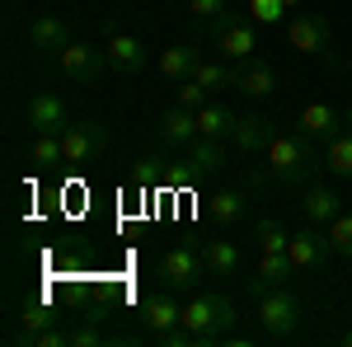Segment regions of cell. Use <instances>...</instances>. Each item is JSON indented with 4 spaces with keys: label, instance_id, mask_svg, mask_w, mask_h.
I'll return each mask as SVG.
<instances>
[{
    "label": "cell",
    "instance_id": "cell-1",
    "mask_svg": "<svg viewBox=\"0 0 352 347\" xmlns=\"http://www.w3.org/2000/svg\"><path fill=\"white\" fill-rule=\"evenodd\" d=\"M268 155V174L277 179V183H310L320 169H324V160L315 155V141L300 132H277L272 136V146L263 150Z\"/></svg>",
    "mask_w": 352,
    "mask_h": 347
},
{
    "label": "cell",
    "instance_id": "cell-2",
    "mask_svg": "<svg viewBox=\"0 0 352 347\" xmlns=\"http://www.w3.org/2000/svg\"><path fill=\"white\" fill-rule=\"evenodd\" d=\"M179 324L192 333L197 347L221 343V338H230V328H235V305H230V295H192L188 305H184V320Z\"/></svg>",
    "mask_w": 352,
    "mask_h": 347
},
{
    "label": "cell",
    "instance_id": "cell-3",
    "mask_svg": "<svg viewBox=\"0 0 352 347\" xmlns=\"http://www.w3.org/2000/svg\"><path fill=\"white\" fill-rule=\"evenodd\" d=\"M258 324H263V333H272V338L296 333V324H300V300H296L292 291H282V287H268V291L258 295Z\"/></svg>",
    "mask_w": 352,
    "mask_h": 347
},
{
    "label": "cell",
    "instance_id": "cell-4",
    "mask_svg": "<svg viewBox=\"0 0 352 347\" xmlns=\"http://www.w3.org/2000/svg\"><path fill=\"white\" fill-rule=\"evenodd\" d=\"M207 272V263H202V249H169L160 258V267H155V277H160V287H169V291H192L197 287V277Z\"/></svg>",
    "mask_w": 352,
    "mask_h": 347
},
{
    "label": "cell",
    "instance_id": "cell-5",
    "mask_svg": "<svg viewBox=\"0 0 352 347\" xmlns=\"http://www.w3.org/2000/svg\"><path fill=\"white\" fill-rule=\"evenodd\" d=\"M287 43H292L296 52L320 56V61L333 66V33H329V24L320 14H296V19L287 24Z\"/></svg>",
    "mask_w": 352,
    "mask_h": 347
},
{
    "label": "cell",
    "instance_id": "cell-6",
    "mask_svg": "<svg viewBox=\"0 0 352 347\" xmlns=\"http://www.w3.org/2000/svg\"><path fill=\"white\" fill-rule=\"evenodd\" d=\"M56 66H61L71 80L94 85V80H99V71L109 66V52H104V47H94V43H76V38H71V43L56 52Z\"/></svg>",
    "mask_w": 352,
    "mask_h": 347
},
{
    "label": "cell",
    "instance_id": "cell-7",
    "mask_svg": "<svg viewBox=\"0 0 352 347\" xmlns=\"http://www.w3.org/2000/svg\"><path fill=\"white\" fill-rule=\"evenodd\" d=\"M287 254H292L296 272H320V267H324V254H333V244H329V225H315V221H310L305 230L292 235Z\"/></svg>",
    "mask_w": 352,
    "mask_h": 347
},
{
    "label": "cell",
    "instance_id": "cell-8",
    "mask_svg": "<svg viewBox=\"0 0 352 347\" xmlns=\"http://www.w3.org/2000/svg\"><path fill=\"white\" fill-rule=\"evenodd\" d=\"M104 146H109V127H99V122H76V127H66V132H61L66 164L94 160V155H104Z\"/></svg>",
    "mask_w": 352,
    "mask_h": 347
},
{
    "label": "cell",
    "instance_id": "cell-9",
    "mask_svg": "<svg viewBox=\"0 0 352 347\" xmlns=\"http://www.w3.org/2000/svg\"><path fill=\"white\" fill-rule=\"evenodd\" d=\"M217 52L226 61H249V56H258L254 47V24H244L235 14H221L217 19Z\"/></svg>",
    "mask_w": 352,
    "mask_h": 347
},
{
    "label": "cell",
    "instance_id": "cell-10",
    "mask_svg": "<svg viewBox=\"0 0 352 347\" xmlns=\"http://www.w3.org/2000/svg\"><path fill=\"white\" fill-rule=\"evenodd\" d=\"M179 320H184V310H179V300L169 295V287L141 300V328H146V333H155V338H164L169 328H179Z\"/></svg>",
    "mask_w": 352,
    "mask_h": 347
},
{
    "label": "cell",
    "instance_id": "cell-11",
    "mask_svg": "<svg viewBox=\"0 0 352 347\" xmlns=\"http://www.w3.org/2000/svg\"><path fill=\"white\" fill-rule=\"evenodd\" d=\"M277 127H272V117L263 113H249V117H235V127H230V146L244 150V155H258V150H268Z\"/></svg>",
    "mask_w": 352,
    "mask_h": 347
},
{
    "label": "cell",
    "instance_id": "cell-12",
    "mask_svg": "<svg viewBox=\"0 0 352 347\" xmlns=\"http://www.w3.org/2000/svg\"><path fill=\"white\" fill-rule=\"evenodd\" d=\"M338 127H343V113L333 104H305L300 117H296V132L310 136V141H324V146L338 136Z\"/></svg>",
    "mask_w": 352,
    "mask_h": 347
},
{
    "label": "cell",
    "instance_id": "cell-13",
    "mask_svg": "<svg viewBox=\"0 0 352 347\" xmlns=\"http://www.w3.org/2000/svg\"><path fill=\"white\" fill-rule=\"evenodd\" d=\"M235 89L249 94V99H268L277 89V71H272L263 56H249V61H235Z\"/></svg>",
    "mask_w": 352,
    "mask_h": 347
},
{
    "label": "cell",
    "instance_id": "cell-14",
    "mask_svg": "<svg viewBox=\"0 0 352 347\" xmlns=\"http://www.w3.org/2000/svg\"><path fill=\"white\" fill-rule=\"evenodd\" d=\"M28 127L33 132H47V136H61L66 132V104L56 99V94H33L28 99Z\"/></svg>",
    "mask_w": 352,
    "mask_h": 347
},
{
    "label": "cell",
    "instance_id": "cell-15",
    "mask_svg": "<svg viewBox=\"0 0 352 347\" xmlns=\"http://www.w3.org/2000/svg\"><path fill=\"white\" fill-rule=\"evenodd\" d=\"M155 132H160V146H184V150H188L192 141H197V113L184 108V104H174L160 117V127H155Z\"/></svg>",
    "mask_w": 352,
    "mask_h": 347
},
{
    "label": "cell",
    "instance_id": "cell-16",
    "mask_svg": "<svg viewBox=\"0 0 352 347\" xmlns=\"http://www.w3.org/2000/svg\"><path fill=\"white\" fill-rule=\"evenodd\" d=\"M292 272H296L292 254H258V267H254V277H249V295H263L268 287H282Z\"/></svg>",
    "mask_w": 352,
    "mask_h": 347
},
{
    "label": "cell",
    "instance_id": "cell-17",
    "mask_svg": "<svg viewBox=\"0 0 352 347\" xmlns=\"http://www.w3.org/2000/svg\"><path fill=\"white\" fill-rule=\"evenodd\" d=\"M104 52H109V66L122 71V76H136L146 66V47H141V38H132V33H113L109 43H104Z\"/></svg>",
    "mask_w": 352,
    "mask_h": 347
},
{
    "label": "cell",
    "instance_id": "cell-18",
    "mask_svg": "<svg viewBox=\"0 0 352 347\" xmlns=\"http://www.w3.org/2000/svg\"><path fill=\"white\" fill-rule=\"evenodd\" d=\"M324 169L329 179H352V113H343L338 136L324 146Z\"/></svg>",
    "mask_w": 352,
    "mask_h": 347
},
{
    "label": "cell",
    "instance_id": "cell-19",
    "mask_svg": "<svg viewBox=\"0 0 352 347\" xmlns=\"http://www.w3.org/2000/svg\"><path fill=\"white\" fill-rule=\"evenodd\" d=\"M192 169V179H217L221 169H226V150H221V141H212V136H197L188 146V160H184Z\"/></svg>",
    "mask_w": 352,
    "mask_h": 347
},
{
    "label": "cell",
    "instance_id": "cell-20",
    "mask_svg": "<svg viewBox=\"0 0 352 347\" xmlns=\"http://www.w3.org/2000/svg\"><path fill=\"white\" fill-rule=\"evenodd\" d=\"M28 43H33L38 52H61V47L71 43V28L61 24L56 14H33V19H28Z\"/></svg>",
    "mask_w": 352,
    "mask_h": 347
},
{
    "label": "cell",
    "instance_id": "cell-21",
    "mask_svg": "<svg viewBox=\"0 0 352 347\" xmlns=\"http://www.w3.org/2000/svg\"><path fill=\"white\" fill-rule=\"evenodd\" d=\"M197 249H202V263H207L212 277H235L240 272V249L230 240H202Z\"/></svg>",
    "mask_w": 352,
    "mask_h": 347
},
{
    "label": "cell",
    "instance_id": "cell-22",
    "mask_svg": "<svg viewBox=\"0 0 352 347\" xmlns=\"http://www.w3.org/2000/svg\"><path fill=\"white\" fill-rule=\"evenodd\" d=\"M230 127H235V113L217 99L197 108V136H212V141H230Z\"/></svg>",
    "mask_w": 352,
    "mask_h": 347
},
{
    "label": "cell",
    "instance_id": "cell-23",
    "mask_svg": "<svg viewBox=\"0 0 352 347\" xmlns=\"http://www.w3.org/2000/svg\"><path fill=\"white\" fill-rule=\"evenodd\" d=\"M300 212H305V221H315V225H329L333 216L343 212V197L333 188H310L305 202H300Z\"/></svg>",
    "mask_w": 352,
    "mask_h": 347
},
{
    "label": "cell",
    "instance_id": "cell-24",
    "mask_svg": "<svg viewBox=\"0 0 352 347\" xmlns=\"http://www.w3.org/2000/svg\"><path fill=\"white\" fill-rule=\"evenodd\" d=\"M197 61H202V56L192 52L188 43H184V47H169V52H160V76L179 85V80H188L192 71H197Z\"/></svg>",
    "mask_w": 352,
    "mask_h": 347
},
{
    "label": "cell",
    "instance_id": "cell-25",
    "mask_svg": "<svg viewBox=\"0 0 352 347\" xmlns=\"http://www.w3.org/2000/svg\"><path fill=\"white\" fill-rule=\"evenodd\" d=\"M244 207H249V202H244L240 188H226V192H217V197L207 202V216H212V225H235L244 216Z\"/></svg>",
    "mask_w": 352,
    "mask_h": 347
},
{
    "label": "cell",
    "instance_id": "cell-26",
    "mask_svg": "<svg viewBox=\"0 0 352 347\" xmlns=\"http://www.w3.org/2000/svg\"><path fill=\"white\" fill-rule=\"evenodd\" d=\"M254 244H258V254H287L292 235H287L277 221H258V225H254Z\"/></svg>",
    "mask_w": 352,
    "mask_h": 347
},
{
    "label": "cell",
    "instance_id": "cell-27",
    "mask_svg": "<svg viewBox=\"0 0 352 347\" xmlns=\"http://www.w3.org/2000/svg\"><path fill=\"white\" fill-rule=\"evenodd\" d=\"M192 80L202 85V89H226V85H235V71L230 66H221V61H197V71H192Z\"/></svg>",
    "mask_w": 352,
    "mask_h": 347
},
{
    "label": "cell",
    "instance_id": "cell-28",
    "mask_svg": "<svg viewBox=\"0 0 352 347\" xmlns=\"http://www.w3.org/2000/svg\"><path fill=\"white\" fill-rule=\"evenodd\" d=\"M28 160L38 164V169H52V164H61V160H66V150H61V136L38 132V141H33V150H28Z\"/></svg>",
    "mask_w": 352,
    "mask_h": 347
},
{
    "label": "cell",
    "instance_id": "cell-29",
    "mask_svg": "<svg viewBox=\"0 0 352 347\" xmlns=\"http://www.w3.org/2000/svg\"><path fill=\"white\" fill-rule=\"evenodd\" d=\"M329 244L338 258H352V212H338L329 221Z\"/></svg>",
    "mask_w": 352,
    "mask_h": 347
},
{
    "label": "cell",
    "instance_id": "cell-30",
    "mask_svg": "<svg viewBox=\"0 0 352 347\" xmlns=\"http://www.w3.org/2000/svg\"><path fill=\"white\" fill-rule=\"evenodd\" d=\"M207 99H212V89H202V85L192 80H179V89H174V104H184V108H192V113H197V108L207 104Z\"/></svg>",
    "mask_w": 352,
    "mask_h": 347
},
{
    "label": "cell",
    "instance_id": "cell-31",
    "mask_svg": "<svg viewBox=\"0 0 352 347\" xmlns=\"http://www.w3.org/2000/svg\"><path fill=\"white\" fill-rule=\"evenodd\" d=\"M249 14H254V24H282L287 0H249Z\"/></svg>",
    "mask_w": 352,
    "mask_h": 347
},
{
    "label": "cell",
    "instance_id": "cell-32",
    "mask_svg": "<svg viewBox=\"0 0 352 347\" xmlns=\"http://www.w3.org/2000/svg\"><path fill=\"white\" fill-rule=\"evenodd\" d=\"M226 5H230V0H188V14L197 24H212V19L226 14Z\"/></svg>",
    "mask_w": 352,
    "mask_h": 347
},
{
    "label": "cell",
    "instance_id": "cell-33",
    "mask_svg": "<svg viewBox=\"0 0 352 347\" xmlns=\"http://www.w3.org/2000/svg\"><path fill=\"white\" fill-rule=\"evenodd\" d=\"M52 310H47V305H28L24 310V328H19V333H43V328H52Z\"/></svg>",
    "mask_w": 352,
    "mask_h": 347
},
{
    "label": "cell",
    "instance_id": "cell-34",
    "mask_svg": "<svg viewBox=\"0 0 352 347\" xmlns=\"http://www.w3.org/2000/svg\"><path fill=\"white\" fill-rule=\"evenodd\" d=\"M99 343H104V333H99V328H89V324L71 328V347H99Z\"/></svg>",
    "mask_w": 352,
    "mask_h": 347
},
{
    "label": "cell",
    "instance_id": "cell-35",
    "mask_svg": "<svg viewBox=\"0 0 352 347\" xmlns=\"http://www.w3.org/2000/svg\"><path fill=\"white\" fill-rule=\"evenodd\" d=\"M343 347H352V333H343Z\"/></svg>",
    "mask_w": 352,
    "mask_h": 347
},
{
    "label": "cell",
    "instance_id": "cell-36",
    "mask_svg": "<svg viewBox=\"0 0 352 347\" xmlns=\"http://www.w3.org/2000/svg\"><path fill=\"white\" fill-rule=\"evenodd\" d=\"M296 5H300V0H287V10H296Z\"/></svg>",
    "mask_w": 352,
    "mask_h": 347
},
{
    "label": "cell",
    "instance_id": "cell-37",
    "mask_svg": "<svg viewBox=\"0 0 352 347\" xmlns=\"http://www.w3.org/2000/svg\"><path fill=\"white\" fill-rule=\"evenodd\" d=\"M348 71H352V56H348Z\"/></svg>",
    "mask_w": 352,
    "mask_h": 347
}]
</instances>
